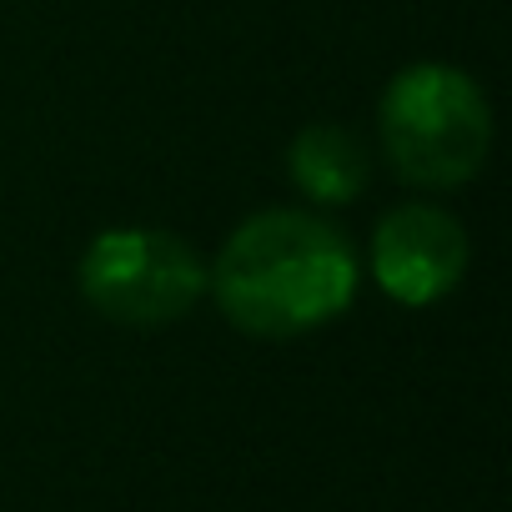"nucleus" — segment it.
<instances>
[{"instance_id": "obj_1", "label": "nucleus", "mask_w": 512, "mask_h": 512, "mask_svg": "<svg viewBox=\"0 0 512 512\" xmlns=\"http://www.w3.org/2000/svg\"><path fill=\"white\" fill-rule=\"evenodd\" d=\"M206 292L236 332L287 342L337 322L352 307L357 251L312 211H256L221 241L216 262L206 267Z\"/></svg>"}, {"instance_id": "obj_2", "label": "nucleus", "mask_w": 512, "mask_h": 512, "mask_svg": "<svg viewBox=\"0 0 512 512\" xmlns=\"http://www.w3.org/2000/svg\"><path fill=\"white\" fill-rule=\"evenodd\" d=\"M377 131L407 186L452 191L472 181L492 151V106L482 86L442 61L407 66L377 101Z\"/></svg>"}, {"instance_id": "obj_3", "label": "nucleus", "mask_w": 512, "mask_h": 512, "mask_svg": "<svg viewBox=\"0 0 512 512\" xmlns=\"http://www.w3.org/2000/svg\"><path fill=\"white\" fill-rule=\"evenodd\" d=\"M81 297L116 327L156 332L181 322L206 297V262L176 231L116 226L81 256Z\"/></svg>"}, {"instance_id": "obj_4", "label": "nucleus", "mask_w": 512, "mask_h": 512, "mask_svg": "<svg viewBox=\"0 0 512 512\" xmlns=\"http://www.w3.org/2000/svg\"><path fill=\"white\" fill-rule=\"evenodd\" d=\"M467 231L452 211L412 201L377 221L372 231V277L402 307H432L457 292L467 272Z\"/></svg>"}, {"instance_id": "obj_5", "label": "nucleus", "mask_w": 512, "mask_h": 512, "mask_svg": "<svg viewBox=\"0 0 512 512\" xmlns=\"http://www.w3.org/2000/svg\"><path fill=\"white\" fill-rule=\"evenodd\" d=\"M287 171H292L302 196H312L322 206H347L372 181V151L362 146L357 131L332 126V121H312L297 131V141L287 151Z\"/></svg>"}]
</instances>
